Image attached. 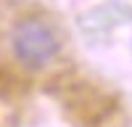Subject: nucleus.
<instances>
[{
    "label": "nucleus",
    "instance_id": "obj_1",
    "mask_svg": "<svg viewBox=\"0 0 132 127\" xmlns=\"http://www.w3.org/2000/svg\"><path fill=\"white\" fill-rule=\"evenodd\" d=\"M11 48L19 64H24L29 69H40L50 64L58 56V35L48 21L42 19H24L19 21L13 35H11Z\"/></svg>",
    "mask_w": 132,
    "mask_h": 127
}]
</instances>
